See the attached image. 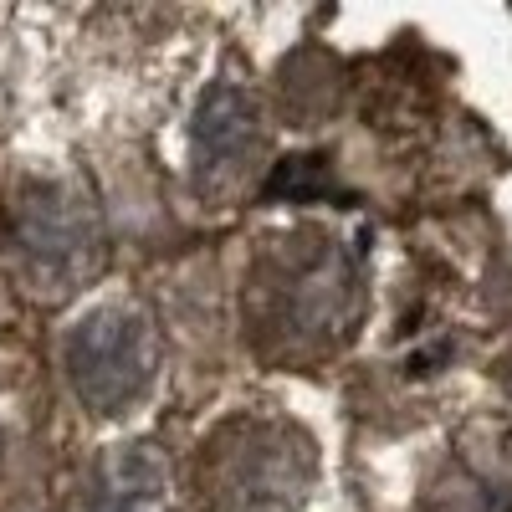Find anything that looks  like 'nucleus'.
I'll list each match as a JSON object with an SVG mask.
<instances>
[{"mask_svg": "<svg viewBox=\"0 0 512 512\" xmlns=\"http://www.w3.org/2000/svg\"><path fill=\"white\" fill-rule=\"evenodd\" d=\"M67 374H72V390L93 410H103V415L123 410L128 400L144 395V384L154 374L149 323L128 308L93 313L67 338Z\"/></svg>", "mask_w": 512, "mask_h": 512, "instance_id": "nucleus-2", "label": "nucleus"}, {"mask_svg": "<svg viewBox=\"0 0 512 512\" xmlns=\"http://www.w3.org/2000/svg\"><path fill=\"white\" fill-rule=\"evenodd\" d=\"M303 441L297 436H277L272 425H256V431L236 446H210V461H216V492L221 502L236 507H262V502H287L297 487V456Z\"/></svg>", "mask_w": 512, "mask_h": 512, "instance_id": "nucleus-3", "label": "nucleus"}, {"mask_svg": "<svg viewBox=\"0 0 512 512\" xmlns=\"http://www.w3.org/2000/svg\"><path fill=\"white\" fill-rule=\"evenodd\" d=\"M88 512H169V477L149 446H123L98 461Z\"/></svg>", "mask_w": 512, "mask_h": 512, "instance_id": "nucleus-4", "label": "nucleus"}, {"mask_svg": "<svg viewBox=\"0 0 512 512\" xmlns=\"http://www.w3.org/2000/svg\"><path fill=\"white\" fill-rule=\"evenodd\" d=\"M256 149V113L241 88H216L205 98V113L195 123V164L200 175H241V164Z\"/></svg>", "mask_w": 512, "mask_h": 512, "instance_id": "nucleus-5", "label": "nucleus"}, {"mask_svg": "<svg viewBox=\"0 0 512 512\" xmlns=\"http://www.w3.org/2000/svg\"><path fill=\"white\" fill-rule=\"evenodd\" d=\"M11 251L36 292H67L98 262L93 216L57 185H31L11 210Z\"/></svg>", "mask_w": 512, "mask_h": 512, "instance_id": "nucleus-1", "label": "nucleus"}]
</instances>
